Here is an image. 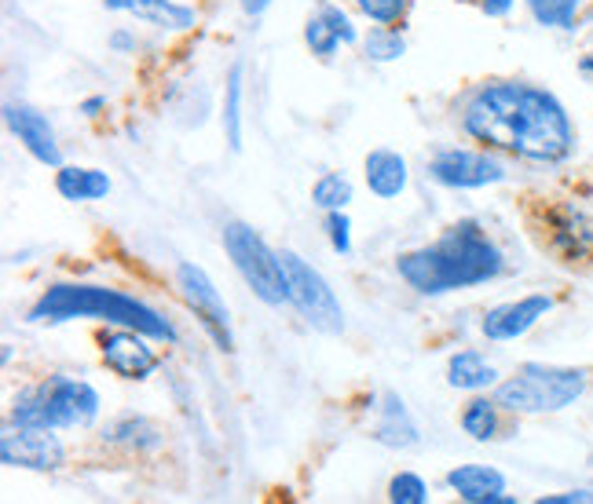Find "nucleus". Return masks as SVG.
I'll list each match as a JSON object with an SVG mask.
<instances>
[{"mask_svg":"<svg viewBox=\"0 0 593 504\" xmlns=\"http://www.w3.org/2000/svg\"><path fill=\"white\" fill-rule=\"evenodd\" d=\"M461 125L477 143L528 161H564L575 147V128L553 92L528 81H491L472 92Z\"/></svg>","mask_w":593,"mask_h":504,"instance_id":"obj_1","label":"nucleus"},{"mask_svg":"<svg viewBox=\"0 0 593 504\" xmlns=\"http://www.w3.org/2000/svg\"><path fill=\"white\" fill-rule=\"evenodd\" d=\"M502 267V249L491 242V234L477 220H458L433 245L410 249L396 260L399 279L422 296H444L495 282Z\"/></svg>","mask_w":593,"mask_h":504,"instance_id":"obj_2","label":"nucleus"},{"mask_svg":"<svg viewBox=\"0 0 593 504\" xmlns=\"http://www.w3.org/2000/svg\"><path fill=\"white\" fill-rule=\"evenodd\" d=\"M77 318H100L106 326L139 329L150 340L176 344V329L169 318H162L144 300L106 290V285L59 282L52 290H44L38 304L30 307V322H77Z\"/></svg>","mask_w":593,"mask_h":504,"instance_id":"obj_3","label":"nucleus"},{"mask_svg":"<svg viewBox=\"0 0 593 504\" xmlns=\"http://www.w3.org/2000/svg\"><path fill=\"white\" fill-rule=\"evenodd\" d=\"M100 417V391L77 377H49L19 391L11 402L15 428H92Z\"/></svg>","mask_w":593,"mask_h":504,"instance_id":"obj_4","label":"nucleus"},{"mask_svg":"<svg viewBox=\"0 0 593 504\" xmlns=\"http://www.w3.org/2000/svg\"><path fill=\"white\" fill-rule=\"evenodd\" d=\"M586 374L568 366H520L517 377L495 384V402L509 413H556L583 399Z\"/></svg>","mask_w":593,"mask_h":504,"instance_id":"obj_5","label":"nucleus"},{"mask_svg":"<svg viewBox=\"0 0 593 504\" xmlns=\"http://www.w3.org/2000/svg\"><path fill=\"white\" fill-rule=\"evenodd\" d=\"M223 249H228V256L235 263V271L242 274V282L264 300L268 307L290 304V285H287V271H282V256L253 231V227L228 223L223 227Z\"/></svg>","mask_w":593,"mask_h":504,"instance_id":"obj_6","label":"nucleus"},{"mask_svg":"<svg viewBox=\"0 0 593 504\" xmlns=\"http://www.w3.org/2000/svg\"><path fill=\"white\" fill-rule=\"evenodd\" d=\"M279 256H282V271H287L290 304L301 311V318L312 329L337 336L345 329V311H341V300L330 290V282L304 256H296L293 249H282Z\"/></svg>","mask_w":593,"mask_h":504,"instance_id":"obj_7","label":"nucleus"},{"mask_svg":"<svg viewBox=\"0 0 593 504\" xmlns=\"http://www.w3.org/2000/svg\"><path fill=\"white\" fill-rule=\"evenodd\" d=\"M176 290H180L184 304L195 311V318L201 322V329L209 333V340L217 344L220 351H235L228 304H223V296L217 293V285H212L206 267H198V263H180V267H176Z\"/></svg>","mask_w":593,"mask_h":504,"instance_id":"obj_8","label":"nucleus"},{"mask_svg":"<svg viewBox=\"0 0 593 504\" xmlns=\"http://www.w3.org/2000/svg\"><path fill=\"white\" fill-rule=\"evenodd\" d=\"M429 176L450 190H477L506 179V165L488 150H440L429 161Z\"/></svg>","mask_w":593,"mask_h":504,"instance_id":"obj_9","label":"nucleus"},{"mask_svg":"<svg viewBox=\"0 0 593 504\" xmlns=\"http://www.w3.org/2000/svg\"><path fill=\"white\" fill-rule=\"evenodd\" d=\"M100 355L103 366L122 380H147L162 366V358L147 344V333L125 326H114L100 336Z\"/></svg>","mask_w":593,"mask_h":504,"instance_id":"obj_10","label":"nucleus"},{"mask_svg":"<svg viewBox=\"0 0 593 504\" xmlns=\"http://www.w3.org/2000/svg\"><path fill=\"white\" fill-rule=\"evenodd\" d=\"M0 461L8 468H30V472H55V468H63L66 450L49 428L11 424L0 439Z\"/></svg>","mask_w":593,"mask_h":504,"instance_id":"obj_11","label":"nucleus"},{"mask_svg":"<svg viewBox=\"0 0 593 504\" xmlns=\"http://www.w3.org/2000/svg\"><path fill=\"white\" fill-rule=\"evenodd\" d=\"M553 311V296L545 293H531L524 300H509V304H498L483 315L480 329L488 340L506 344V340H520L524 333H531L539 322Z\"/></svg>","mask_w":593,"mask_h":504,"instance_id":"obj_12","label":"nucleus"},{"mask_svg":"<svg viewBox=\"0 0 593 504\" xmlns=\"http://www.w3.org/2000/svg\"><path fill=\"white\" fill-rule=\"evenodd\" d=\"M4 122L11 128V136H15L41 165H52V168L63 165V150H59V143H55V128L49 125V117H44V114H38L33 106L8 103L4 106Z\"/></svg>","mask_w":593,"mask_h":504,"instance_id":"obj_13","label":"nucleus"},{"mask_svg":"<svg viewBox=\"0 0 593 504\" xmlns=\"http://www.w3.org/2000/svg\"><path fill=\"white\" fill-rule=\"evenodd\" d=\"M447 486L469 504H513L506 497V475L488 464H458L447 472Z\"/></svg>","mask_w":593,"mask_h":504,"instance_id":"obj_14","label":"nucleus"},{"mask_svg":"<svg viewBox=\"0 0 593 504\" xmlns=\"http://www.w3.org/2000/svg\"><path fill=\"white\" fill-rule=\"evenodd\" d=\"M363 176H366V187H371V195L382 198V201L399 198L403 190H407V183H410L407 158H403V154H396V150H388V147H377V150L366 154Z\"/></svg>","mask_w":593,"mask_h":504,"instance_id":"obj_15","label":"nucleus"},{"mask_svg":"<svg viewBox=\"0 0 593 504\" xmlns=\"http://www.w3.org/2000/svg\"><path fill=\"white\" fill-rule=\"evenodd\" d=\"M103 8L125 11V15H136L162 30H191L195 27V8L176 4V0H103Z\"/></svg>","mask_w":593,"mask_h":504,"instance_id":"obj_16","label":"nucleus"},{"mask_svg":"<svg viewBox=\"0 0 593 504\" xmlns=\"http://www.w3.org/2000/svg\"><path fill=\"white\" fill-rule=\"evenodd\" d=\"M374 439L385 442V447H393V450H410V447H418V442H422L418 424H414L407 406H403V399H399V395H393V391L382 399V417H377Z\"/></svg>","mask_w":593,"mask_h":504,"instance_id":"obj_17","label":"nucleus"},{"mask_svg":"<svg viewBox=\"0 0 593 504\" xmlns=\"http://www.w3.org/2000/svg\"><path fill=\"white\" fill-rule=\"evenodd\" d=\"M55 190L66 201H100L111 195V176L100 168H81V165H59Z\"/></svg>","mask_w":593,"mask_h":504,"instance_id":"obj_18","label":"nucleus"},{"mask_svg":"<svg viewBox=\"0 0 593 504\" xmlns=\"http://www.w3.org/2000/svg\"><path fill=\"white\" fill-rule=\"evenodd\" d=\"M447 384L458 391H483L498 384V369L480 351H458L447 363Z\"/></svg>","mask_w":593,"mask_h":504,"instance_id":"obj_19","label":"nucleus"},{"mask_svg":"<svg viewBox=\"0 0 593 504\" xmlns=\"http://www.w3.org/2000/svg\"><path fill=\"white\" fill-rule=\"evenodd\" d=\"M553 245L561 249L568 260H583L593 249V231H590L586 216L575 209L556 212L553 216Z\"/></svg>","mask_w":593,"mask_h":504,"instance_id":"obj_20","label":"nucleus"},{"mask_svg":"<svg viewBox=\"0 0 593 504\" xmlns=\"http://www.w3.org/2000/svg\"><path fill=\"white\" fill-rule=\"evenodd\" d=\"M106 442H114V447H125V450H136V453H144V450H158L162 447V431L154 420L147 417H136V413H125V417H117L111 428H106Z\"/></svg>","mask_w":593,"mask_h":504,"instance_id":"obj_21","label":"nucleus"},{"mask_svg":"<svg viewBox=\"0 0 593 504\" xmlns=\"http://www.w3.org/2000/svg\"><path fill=\"white\" fill-rule=\"evenodd\" d=\"M242 77H246V66L235 63L228 70V84H223V114H220V122H223V136H228L231 150H242V92H246Z\"/></svg>","mask_w":593,"mask_h":504,"instance_id":"obj_22","label":"nucleus"},{"mask_svg":"<svg viewBox=\"0 0 593 504\" xmlns=\"http://www.w3.org/2000/svg\"><path fill=\"white\" fill-rule=\"evenodd\" d=\"M461 428L466 435L477 442H488L498 435V402L495 399H472L466 410H461Z\"/></svg>","mask_w":593,"mask_h":504,"instance_id":"obj_23","label":"nucleus"},{"mask_svg":"<svg viewBox=\"0 0 593 504\" xmlns=\"http://www.w3.org/2000/svg\"><path fill=\"white\" fill-rule=\"evenodd\" d=\"M352 201V179L345 172H323L312 187V206H319L323 212L345 209Z\"/></svg>","mask_w":593,"mask_h":504,"instance_id":"obj_24","label":"nucleus"},{"mask_svg":"<svg viewBox=\"0 0 593 504\" xmlns=\"http://www.w3.org/2000/svg\"><path fill=\"white\" fill-rule=\"evenodd\" d=\"M528 8H531V15H535L539 27L572 30L579 8H583V0H528Z\"/></svg>","mask_w":593,"mask_h":504,"instance_id":"obj_25","label":"nucleus"},{"mask_svg":"<svg viewBox=\"0 0 593 504\" xmlns=\"http://www.w3.org/2000/svg\"><path fill=\"white\" fill-rule=\"evenodd\" d=\"M363 52H366V59H374V63H396V59L407 52V41L399 38V30L377 27V30L366 33Z\"/></svg>","mask_w":593,"mask_h":504,"instance_id":"obj_26","label":"nucleus"},{"mask_svg":"<svg viewBox=\"0 0 593 504\" xmlns=\"http://www.w3.org/2000/svg\"><path fill=\"white\" fill-rule=\"evenodd\" d=\"M304 44L312 48V55L330 59L341 48V38H337L334 27H330L323 15H312V19H308V27H304Z\"/></svg>","mask_w":593,"mask_h":504,"instance_id":"obj_27","label":"nucleus"},{"mask_svg":"<svg viewBox=\"0 0 593 504\" xmlns=\"http://www.w3.org/2000/svg\"><path fill=\"white\" fill-rule=\"evenodd\" d=\"M388 501L393 504H425L429 501V486H425L422 475L399 472V475H393V483H388Z\"/></svg>","mask_w":593,"mask_h":504,"instance_id":"obj_28","label":"nucleus"},{"mask_svg":"<svg viewBox=\"0 0 593 504\" xmlns=\"http://www.w3.org/2000/svg\"><path fill=\"white\" fill-rule=\"evenodd\" d=\"M366 19L382 22V27H393L403 15H407V0H355Z\"/></svg>","mask_w":593,"mask_h":504,"instance_id":"obj_29","label":"nucleus"},{"mask_svg":"<svg viewBox=\"0 0 593 504\" xmlns=\"http://www.w3.org/2000/svg\"><path fill=\"white\" fill-rule=\"evenodd\" d=\"M326 234H330V245H334L337 256H348L352 252V223H348L345 209L326 212Z\"/></svg>","mask_w":593,"mask_h":504,"instance_id":"obj_30","label":"nucleus"},{"mask_svg":"<svg viewBox=\"0 0 593 504\" xmlns=\"http://www.w3.org/2000/svg\"><path fill=\"white\" fill-rule=\"evenodd\" d=\"M319 15H323V19L330 22V27H334V33L341 38V44H355V41H360V30L352 27V19H348L337 4H330V0H323V4H319Z\"/></svg>","mask_w":593,"mask_h":504,"instance_id":"obj_31","label":"nucleus"},{"mask_svg":"<svg viewBox=\"0 0 593 504\" xmlns=\"http://www.w3.org/2000/svg\"><path fill=\"white\" fill-rule=\"evenodd\" d=\"M539 504H593V494H590V490H568V494L542 497Z\"/></svg>","mask_w":593,"mask_h":504,"instance_id":"obj_32","label":"nucleus"},{"mask_svg":"<svg viewBox=\"0 0 593 504\" xmlns=\"http://www.w3.org/2000/svg\"><path fill=\"white\" fill-rule=\"evenodd\" d=\"M480 11L488 19H506L513 11V0H480Z\"/></svg>","mask_w":593,"mask_h":504,"instance_id":"obj_33","label":"nucleus"},{"mask_svg":"<svg viewBox=\"0 0 593 504\" xmlns=\"http://www.w3.org/2000/svg\"><path fill=\"white\" fill-rule=\"evenodd\" d=\"M103 106H106V99H103V95H92V99H85V103H81V114H85V117H96V114L103 111Z\"/></svg>","mask_w":593,"mask_h":504,"instance_id":"obj_34","label":"nucleus"},{"mask_svg":"<svg viewBox=\"0 0 593 504\" xmlns=\"http://www.w3.org/2000/svg\"><path fill=\"white\" fill-rule=\"evenodd\" d=\"M268 4H271V0H242V11H246V15H264Z\"/></svg>","mask_w":593,"mask_h":504,"instance_id":"obj_35","label":"nucleus"},{"mask_svg":"<svg viewBox=\"0 0 593 504\" xmlns=\"http://www.w3.org/2000/svg\"><path fill=\"white\" fill-rule=\"evenodd\" d=\"M111 44L117 48V52H128V48H136V41L128 38V33H114V38H111Z\"/></svg>","mask_w":593,"mask_h":504,"instance_id":"obj_36","label":"nucleus"},{"mask_svg":"<svg viewBox=\"0 0 593 504\" xmlns=\"http://www.w3.org/2000/svg\"><path fill=\"white\" fill-rule=\"evenodd\" d=\"M579 74H583V77H586V81L593 84V55H586V59H583V63H579Z\"/></svg>","mask_w":593,"mask_h":504,"instance_id":"obj_37","label":"nucleus"}]
</instances>
